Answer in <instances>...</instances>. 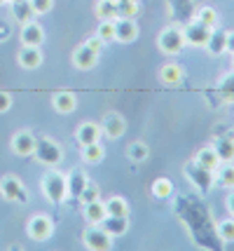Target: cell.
Here are the masks:
<instances>
[{
	"label": "cell",
	"instance_id": "6da1fadb",
	"mask_svg": "<svg viewBox=\"0 0 234 251\" xmlns=\"http://www.w3.org/2000/svg\"><path fill=\"white\" fill-rule=\"evenodd\" d=\"M40 190L45 195L47 202L52 204H61L68 200V183H66V174L61 172H47L40 181Z\"/></svg>",
	"mask_w": 234,
	"mask_h": 251
},
{
	"label": "cell",
	"instance_id": "7a4b0ae2",
	"mask_svg": "<svg viewBox=\"0 0 234 251\" xmlns=\"http://www.w3.org/2000/svg\"><path fill=\"white\" fill-rule=\"evenodd\" d=\"M157 47L159 52L167 56H176L180 54L188 45H185V35H183V28L180 26H167L162 28V33L157 35Z\"/></svg>",
	"mask_w": 234,
	"mask_h": 251
},
{
	"label": "cell",
	"instance_id": "3957f363",
	"mask_svg": "<svg viewBox=\"0 0 234 251\" xmlns=\"http://www.w3.org/2000/svg\"><path fill=\"white\" fill-rule=\"evenodd\" d=\"M33 157H35V160H38L40 164H47V167H56V164H61V160H64V148H61V146H59L54 139L40 136V139H35Z\"/></svg>",
	"mask_w": 234,
	"mask_h": 251
},
{
	"label": "cell",
	"instance_id": "277c9868",
	"mask_svg": "<svg viewBox=\"0 0 234 251\" xmlns=\"http://www.w3.org/2000/svg\"><path fill=\"white\" fill-rule=\"evenodd\" d=\"M115 237H110L101 226H89L82 232V244L89 251H110Z\"/></svg>",
	"mask_w": 234,
	"mask_h": 251
},
{
	"label": "cell",
	"instance_id": "5b68a950",
	"mask_svg": "<svg viewBox=\"0 0 234 251\" xmlns=\"http://www.w3.org/2000/svg\"><path fill=\"white\" fill-rule=\"evenodd\" d=\"M26 232H28V237L33 242H47L54 235V221L49 219L47 214H35L26 223Z\"/></svg>",
	"mask_w": 234,
	"mask_h": 251
},
{
	"label": "cell",
	"instance_id": "8992f818",
	"mask_svg": "<svg viewBox=\"0 0 234 251\" xmlns=\"http://www.w3.org/2000/svg\"><path fill=\"white\" fill-rule=\"evenodd\" d=\"M0 197L7 202H26V186L21 183V178H17L14 174H5L0 178Z\"/></svg>",
	"mask_w": 234,
	"mask_h": 251
},
{
	"label": "cell",
	"instance_id": "52a82bcc",
	"mask_svg": "<svg viewBox=\"0 0 234 251\" xmlns=\"http://www.w3.org/2000/svg\"><path fill=\"white\" fill-rule=\"evenodd\" d=\"M213 28H209L206 24L197 22V19H192V22L183 28V35H185V45L190 47H206L209 43V35H211Z\"/></svg>",
	"mask_w": 234,
	"mask_h": 251
},
{
	"label": "cell",
	"instance_id": "ba28073f",
	"mask_svg": "<svg viewBox=\"0 0 234 251\" xmlns=\"http://www.w3.org/2000/svg\"><path fill=\"white\" fill-rule=\"evenodd\" d=\"M10 148L14 155H19V157H31L35 151V136L33 131L28 129H19L12 134L10 139Z\"/></svg>",
	"mask_w": 234,
	"mask_h": 251
},
{
	"label": "cell",
	"instance_id": "9c48e42d",
	"mask_svg": "<svg viewBox=\"0 0 234 251\" xmlns=\"http://www.w3.org/2000/svg\"><path fill=\"white\" fill-rule=\"evenodd\" d=\"M19 40H21L23 47H43V43H45V28H43V24L33 22V19L21 24Z\"/></svg>",
	"mask_w": 234,
	"mask_h": 251
},
{
	"label": "cell",
	"instance_id": "30bf717a",
	"mask_svg": "<svg viewBox=\"0 0 234 251\" xmlns=\"http://www.w3.org/2000/svg\"><path fill=\"white\" fill-rule=\"evenodd\" d=\"M52 108L59 113V115H70L78 110V94L70 92V89H61V92H54L52 94Z\"/></svg>",
	"mask_w": 234,
	"mask_h": 251
},
{
	"label": "cell",
	"instance_id": "8fae6325",
	"mask_svg": "<svg viewBox=\"0 0 234 251\" xmlns=\"http://www.w3.org/2000/svg\"><path fill=\"white\" fill-rule=\"evenodd\" d=\"M101 131H103V136H108V139H122L124 131H127V120H124L120 113H108L103 122H101Z\"/></svg>",
	"mask_w": 234,
	"mask_h": 251
},
{
	"label": "cell",
	"instance_id": "7c38bea8",
	"mask_svg": "<svg viewBox=\"0 0 234 251\" xmlns=\"http://www.w3.org/2000/svg\"><path fill=\"white\" fill-rule=\"evenodd\" d=\"M73 66L78 68V71H91V68H96V64H99V52H94V50H89L87 45L82 43L80 47H75L73 50Z\"/></svg>",
	"mask_w": 234,
	"mask_h": 251
},
{
	"label": "cell",
	"instance_id": "4fadbf2b",
	"mask_svg": "<svg viewBox=\"0 0 234 251\" xmlns=\"http://www.w3.org/2000/svg\"><path fill=\"white\" fill-rule=\"evenodd\" d=\"M101 136H103V131H101V125L96 122H80L78 127H75V141L80 143V148L82 146H89V143H99Z\"/></svg>",
	"mask_w": 234,
	"mask_h": 251
},
{
	"label": "cell",
	"instance_id": "5bb4252c",
	"mask_svg": "<svg viewBox=\"0 0 234 251\" xmlns=\"http://www.w3.org/2000/svg\"><path fill=\"white\" fill-rule=\"evenodd\" d=\"M138 38V24L136 19H124V17H117L115 19V40L117 43H134Z\"/></svg>",
	"mask_w": 234,
	"mask_h": 251
},
{
	"label": "cell",
	"instance_id": "9a60e30c",
	"mask_svg": "<svg viewBox=\"0 0 234 251\" xmlns=\"http://www.w3.org/2000/svg\"><path fill=\"white\" fill-rule=\"evenodd\" d=\"M45 61V56H43V47H23L19 50V54H17V64L26 68V71H35V68H40Z\"/></svg>",
	"mask_w": 234,
	"mask_h": 251
},
{
	"label": "cell",
	"instance_id": "2e32d148",
	"mask_svg": "<svg viewBox=\"0 0 234 251\" xmlns=\"http://www.w3.org/2000/svg\"><path fill=\"white\" fill-rule=\"evenodd\" d=\"M185 172H188L190 181L199 188L201 193H206V190L211 188V183H213V172H209V169L199 167V164L194 162V160H192V164H188V167H185Z\"/></svg>",
	"mask_w": 234,
	"mask_h": 251
},
{
	"label": "cell",
	"instance_id": "e0dca14e",
	"mask_svg": "<svg viewBox=\"0 0 234 251\" xmlns=\"http://www.w3.org/2000/svg\"><path fill=\"white\" fill-rule=\"evenodd\" d=\"M183 77H185V71H183V66L176 64V61H169L159 68V80H162V85H167V87H178L180 82H183Z\"/></svg>",
	"mask_w": 234,
	"mask_h": 251
},
{
	"label": "cell",
	"instance_id": "ac0fdd59",
	"mask_svg": "<svg viewBox=\"0 0 234 251\" xmlns=\"http://www.w3.org/2000/svg\"><path fill=\"white\" fill-rule=\"evenodd\" d=\"M99 226L110 237H122V235H127V230H129V216H106Z\"/></svg>",
	"mask_w": 234,
	"mask_h": 251
},
{
	"label": "cell",
	"instance_id": "d6986e66",
	"mask_svg": "<svg viewBox=\"0 0 234 251\" xmlns=\"http://www.w3.org/2000/svg\"><path fill=\"white\" fill-rule=\"evenodd\" d=\"M194 162L199 164V167H204V169H209V172H215V169H218V164H220V157H218V153H215V148H213V146H204V148L197 151Z\"/></svg>",
	"mask_w": 234,
	"mask_h": 251
},
{
	"label": "cell",
	"instance_id": "ffe728a7",
	"mask_svg": "<svg viewBox=\"0 0 234 251\" xmlns=\"http://www.w3.org/2000/svg\"><path fill=\"white\" fill-rule=\"evenodd\" d=\"M213 181L220 188L234 190V162H220L218 169L213 172Z\"/></svg>",
	"mask_w": 234,
	"mask_h": 251
},
{
	"label": "cell",
	"instance_id": "44dd1931",
	"mask_svg": "<svg viewBox=\"0 0 234 251\" xmlns=\"http://www.w3.org/2000/svg\"><path fill=\"white\" fill-rule=\"evenodd\" d=\"M66 183H68V197H80V193L89 183V178H87V174L82 169H70V174L66 176Z\"/></svg>",
	"mask_w": 234,
	"mask_h": 251
},
{
	"label": "cell",
	"instance_id": "7402d4cb",
	"mask_svg": "<svg viewBox=\"0 0 234 251\" xmlns=\"http://www.w3.org/2000/svg\"><path fill=\"white\" fill-rule=\"evenodd\" d=\"M206 50H209L213 56L227 52V31H223V28H218V26H215V28L211 31V35H209Z\"/></svg>",
	"mask_w": 234,
	"mask_h": 251
},
{
	"label": "cell",
	"instance_id": "603a6c76",
	"mask_svg": "<svg viewBox=\"0 0 234 251\" xmlns=\"http://www.w3.org/2000/svg\"><path fill=\"white\" fill-rule=\"evenodd\" d=\"M213 148L220 157V162H234V136H218L213 141Z\"/></svg>",
	"mask_w": 234,
	"mask_h": 251
},
{
	"label": "cell",
	"instance_id": "cb8c5ba5",
	"mask_svg": "<svg viewBox=\"0 0 234 251\" xmlns=\"http://www.w3.org/2000/svg\"><path fill=\"white\" fill-rule=\"evenodd\" d=\"M106 216H108L106 202L94 200V202H89V204H85V219H87V223H89V226H99Z\"/></svg>",
	"mask_w": 234,
	"mask_h": 251
},
{
	"label": "cell",
	"instance_id": "d4e9b609",
	"mask_svg": "<svg viewBox=\"0 0 234 251\" xmlns=\"http://www.w3.org/2000/svg\"><path fill=\"white\" fill-rule=\"evenodd\" d=\"M94 14H96L99 22H112V19H117V5H115V0H96Z\"/></svg>",
	"mask_w": 234,
	"mask_h": 251
},
{
	"label": "cell",
	"instance_id": "484cf974",
	"mask_svg": "<svg viewBox=\"0 0 234 251\" xmlns=\"http://www.w3.org/2000/svg\"><path fill=\"white\" fill-rule=\"evenodd\" d=\"M10 10H12V17L17 19L19 24H26L31 22L35 14H33V7L28 0H17V2H10Z\"/></svg>",
	"mask_w": 234,
	"mask_h": 251
},
{
	"label": "cell",
	"instance_id": "4316f807",
	"mask_svg": "<svg viewBox=\"0 0 234 251\" xmlns=\"http://www.w3.org/2000/svg\"><path fill=\"white\" fill-rule=\"evenodd\" d=\"M108 216H129V202L122 195H112L106 200Z\"/></svg>",
	"mask_w": 234,
	"mask_h": 251
},
{
	"label": "cell",
	"instance_id": "83f0119b",
	"mask_svg": "<svg viewBox=\"0 0 234 251\" xmlns=\"http://www.w3.org/2000/svg\"><path fill=\"white\" fill-rule=\"evenodd\" d=\"M103 157H106V148L101 146V141L82 146V160L87 164H99V162H103Z\"/></svg>",
	"mask_w": 234,
	"mask_h": 251
},
{
	"label": "cell",
	"instance_id": "f1b7e54d",
	"mask_svg": "<svg viewBox=\"0 0 234 251\" xmlns=\"http://www.w3.org/2000/svg\"><path fill=\"white\" fill-rule=\"evenodd\" d=\"M152 197H157V200H167V197L173 195V183H171V178H167V176H159V178H155L152 181Z\"/></svg>",
	"mask_w": 234,
	"mask_h": 251
},
{
	"label": "cell",
	"instance_id": "f546056e",
	"mask_svg": "<svg viewBox=\"0 0 234 251\" xmlns=\"http://www.w3.org/2000/svg\"><path fill=\"white\" fill-rule=\"evenodd\" d=\"M127 157H129L131 162H145V160L150 157L148 143L145 141H131L129 143V148H127Z\"/></svg>",
	"mask_w": 234,
	"mask_h": 251
},
{
	"label": "cell",
	"instance_id": "4dcf8cb0",
	"mask_svg": "<svg viewBox=\"0 0 234 251\" xmlns=\"http://www.w3.org/2000/svg\"><path fill=\"white\" fill-rule=\"evenodd\" d=\"M194 19L201 22V24H206L209 28H215L218 22H220V17H218L215 7H211V5H201L199 10H197V14H194Z\"/></svg>",
	"mask_w": 234,
	"mask_h": 251
},
{
	"label": "cell",
	"instance_id": "1f68e13d",
	"mask_svg": "<svg viewBox=\"0 0 234 251\" xmlns=\"http://www.w3.org/2000/svg\"><path fill=\"white\" fill-rule=\"evenodd\" d=\"M115 5H117V17L136 19V14H138V0H115Z\"/></svg>",
	"mask_w": 234,
	"mask_h": 251
},
{
	"label": "cell",
	"instance_id": "d6a6232c",
	"mask_svg": "<svg viewBox=\"0 0 234 251\" xmlns=\"http://www.w3.org/2000/svg\"><path fill=\"white\" fill-rule=\"evenodd\" d=\"M215 232H218V237H220V242H225V244H232L234 242V219L230 216V219L220 221L218 226H215Z\"/></svg>",
	"mask_w": 234,
	"mask_h": 251
},
{
	"label": "cell",
	"instance_id": "836d02e7",
	"mask_svg": "<svg viewBox=\"0 0 234 251\" xmlns=\"http://www.w3.org/2000/svg\"><path fill=\"white\" fill-rule=\"evenodd\" d=\"M218 92H220L223 101H227V103H234V71H232V73H227V75L220 80Z\"/></svg>",
	"mask_w": 234,
	"mask_h": 251
},
{
	"label": "cell",
	"instance_id": "e575fe53",
	"mask_svg": "<svg viewBox=\"0 0 234 251\" xmlns=\"http://www.w3.org/2000/svg\"><path fill=\"white\" fill-rule=\"evenodd\" d=\"M96 35L103 43H115V19L112 22H101L99 28H96Z\"/></svg>",
	"mask_w": 234,
	"mask_h": 251
},
{
	"label": "cell",
	"instance_id": "d590c367",
	"mask_svg": "<svg viewBox=\"0 0 234 251\" xmlns=\"http://www.w3.org/2000/svg\"><path fill=\"white\" fill-rule=\"evenodd\" d=\"M78 200L82 202V204H89V202H94V200H101V188L94 186V183H87V186H85V190L80 193Z\"/></svg>",
	"mask_w": 234,
	"mask_h": 251
},
{
	"label": "cell",
	"instance_id": "8d00e7d4",
	"mask_svg": "<svg viewBox=\"0 0 234 251\" xmlns=\"http://www.w3.org/2000/svg\"><path fill=\"white\" fill-rule=\"evenodd\" d=\"M28 2H31V7H33L35 17H43L47 12H52V7H54V0H28Z\"/></svg>",
	"mask_w": 234,
	"mask_h": 251
},
{
	"label": "cell",
	"instance_id": "74e56055",
	"mask_svg": "<svg viewBox=\"0 0 234 251\" xmlns=\"http://www.w3.org/2000/svg\"><path fill=\"white\" fill-rule=\"evenodd\" d=\"M12 108V94L10 92H0V115Z\"/></svg>",
	"mask_w": 234,
	"mask_h": 251
},
{
	"label": "cell",
	"instance_id": "f35d334b",
	"mask_svg": "<svg viewBox=\"0 0 234 251\" xmlns=\"http://www.w3.org/2000/svg\"><path fill=\"white\" fill-rule=\"evenodd\" d=\"M85 45H87V47H89V50H94V52H99L101 54V47H103V40H101L99 35H89V38H87V40H85Z\"/></svg>",
	"mask_w": 234,
	"mask_h": 251
},
{
	"label": "cell",
	"instance_id": "ab89813d",
	"mask_svg": "<svg viewBox=\"0 0 234 251\" xmlns=\"http://www.w3.org/2000/svg\"><path fill=\"white\" fill-rule=\"evenodd\" d=\"M225 207H227V211H230V216L234 219V190L227 197H225Z\"/></svg>",
	"mask_w": 234,
	"mask_h": 251
},
{
	"label": "cell",
	"instance_id": "60d3db41",
	"mask_svg": "<svg viewBox=\"0 0 234 251\" xmlns=\"http://www.w3.org/2000/svg\"><path fill=\"white\" fill-rule=\"evenodd\" d=\"M227 52H230V54H234V31L227 33Z\"/></svg>",
	"mask_w": 234,
	"mask_h": 251
},
{
	"label": "cell",
	"instance_id": "b9f144b4",
	"mask_svg": "<svg viewBox=\"0 0 234 251\" xmlns=\"http://www.w3.org/2000/svg\"><path fill=\"white\" fill-rule=\"evenodd\" d=\"M0 5H10V0H0Z\"/></svg>",
	"mask_w": 234,
	"mask_h": 251
},
{
	"label": "cell",
	"instance_id": "7bdbcfd3",
	"mask_svg": "<svg viewBox=\"0 0 234 251\" xmlns=\"http://www.w3.org/2000/svg\"><path fill=\"white\" fill-rule=\"evenodd\" d=\"M232 68H234V54H232Z\"/></svg>",
	"mask_w": 234,
	"mask_h": 251
},
{
	"label": "cell",
	"instance_id": "ee69618b",
	"mask_svg": "<svg viewBox=\"0 0 234 251\" xmlns=\"http://www.w3.org/2000/svg\"><path fill=\"white\" fill-rule=\"evenodd\" d=\"M10 2H17V0H10Z\"/></svg>",
	"mask_w": 234,
	"mask_h": 251
}]
</instances>
